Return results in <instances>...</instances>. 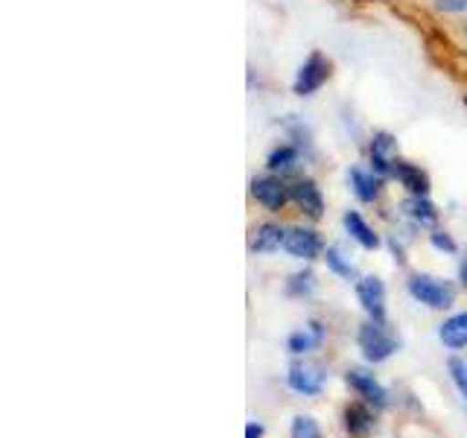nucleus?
<instances>
[{"label":"nucleus","instance_id":"f257e3e1","mask_svg":"<svg viewBox=\"0 0 467 438\" xmlns=\"http://www.w3.org/2000/svg\"><path fill=\"white\" fill-rule=\"evenodd\" d=\"M409 296H412L418 304L430 307V310H450L456 304V287L438 275H427V272H415L406 281Z\"/></svg>","mask_w":467,"mask_h":438},{"label":"nucleus","instance_id":"f03ea898","mask_svg":"<svg viewBox=\"0 0 467 438\" xmlns=\"http://www.w3.org/2000/svg\"><path fill=\"white\" fill-rule=\"evenodd\" d=\"M357 342H359V350L362 357L368 362H386L394 350H398V336L389 330L386 321H374L368 318L365 325H359V333H357Z\"/></svg>","mask_w":467,"mask_h":438},{"label":"nucleus","instance_id":"7ed1b4c3","mask_svg":"<svg viewBox=\"0 0 467 438\" xmlns=\"http://www.w3.org/2000/svg\"><path fill=\"white\" fill-rule=\"evenodd\" d=\"M330 79V58L325 53H310L304 58V62L298 65L296 70V79H292V94L306 99V97H316L321 88H325V82Z\"/></svg>","mask_w":467,"mask_h":438},{"label":"nucleus","instance_id":"20e7f679","mask_svg":"<svg viewBox=\"0 0 467 438\" xmlns=\"http://www.w3.org/2000/svg\"><path fill=\"white\" fill-rule=\"evenodd\" d=\"M248 193L252 199L260 204V208L266 211H284L289 199V184L284 182V175H275V172H263V175H254L252 182H248Z\"/></svg>","mask_w":467,"mask_h":438},{"label":"nucleus","instance_id":"39448f33","mask_svg":"<svg viewBox=\"0 0 467 438\" xmlns=\"http://www.w3.org/2000/svg\"><path fill=\"white\" fill-rule=\"evenodd\" d=\"M398 141H394L391 131H374L368 141V167L383 175V179H391L394 161H398Z\"/></svg>","mask_w":467,"mask_h":438},{"label":"nucleus","instance_id":"423d86ee","mask_svg":"<svg viewBox=\"0 0 467 438\" xmlns=\"http://www.w3.org/2000/svg\"><path fill=\"white\" fill-rule=\"evenodd\" d=\"M286 386L296 394H304V398H316L325 389V369L316 362H292L286 374Z\"/></svg>","mask_w":467,"mask_h":438},{"label":"nucleus","instance_id":"0eeeda50","mask_svg":"<svg viewBox=\"0 0 467 438\" xmlns=\"http://www.w3.org/2000/svg\"><path fill=\"white\" fill-rule=\"evenodd\" d=\"M284 252L289 257H298V260H316L318 255H325V240H321V234L316 228L296 225V228L286 231Z\"/></svg>","mask_w":467,"mask_h":438},{"label":"nucleus","instance_id":"6e6552de","mask_svg":"<svg viewBox=\"0 0 467 438\" xmlns=\"http://www.w3.org/2000/svg\"><path fill=\"white\" fill-rule=\"evenodd\" d=\"M345 383H348L350 389H354L368 406H374V409H386V406H389V391H386V386L379 383V380H377L371 371H365V369H350V371L345 374Z\"/></svg>","mask_w":467,"mask_h":438},{"label":"nucleus","instance_id":"1a4fd4ad","mask_svg":"<svg viewBox=\"0 0 467 438\" xmlns=\"http://www.w3.org/2000/svg\"><path fill=\"white\" fill-rule=\"evenodd\" d=\"M357 298L362 310L374 321H386V284L377 275H365L357 281Z\"/></svg>","mask_w":467,"mask_h":438},{"label":"nucleus","instance_id":"9d476101","mask_svg":"<svg viewBox=\"0 0 467 438\" xmlns=\"http://www.w3.org/2000/svg\"><path fill=\"white\" fill-rule=\"evenodd\" d=\"M348 187L359 202L371 204V202H377L379 196H383V175H377L371 167L354 164L348 170Z\"/></svg>","mask_w":467,"mask_h":438},{"label":"nucleus","instance_id":"9b49d317","mask_svg":"<svg viewBox=\"0 0 467 438\" xmlns=\"http://www.w3.org/2000/svg\"><path fill=\"white\" fill-rule=\"evenodd\" d=\"M289 199L296 202L310 219L325 216V196H321V187L313 179H296V182H292L289 184Z\"/></svg>","mask_w":467,"mask_h":438},{"label":"nucleus","instance_id":"f8f14e48","mask_svg":"<svg viewBox=\"0 0 467 438\" xmlns=\"http://www.w3.org/2000/svg\"><path fill=\"white\" fill-rule=\"evenodd\" d=\"M391 179L398 182L409 196H430V175L427 170H420L412 161H403L398 158L394 161V170H391Z\"/></svg>","mask_w":467,"mask_h":438},{"label":"nucleus","instance_id":"ddd939ff","mask_svg":"<svg viewBox=\"0 0 467 438\" xmlns=\"http://www.w3.org/2000/svg\"><path fill=\"white\" fill-rule=\"evenodd\" d=\"M321 342H325V325H321L318 318H310L301 330L289 333L286 350L292 357H301V354H310V350H316Z\"/></svg>","mask_w":467,"mask_h":438},{"label":"nucleus","instance_id":"4468645a","mask_svg":"<svg viewBox=\"0 0 467 438\" xmlns=\"http://www.w3.org/2000/svg\"><path fill=\"white\" fill-rule=\"evenodd\" d=\"M342 225L348 231V237L354 240L357 245H362L365 252H377L379 248V234L365 223V216L359 211H345L342 214Z\"/></svg>","mask_w":467,"mask_h":438},{"label":"nucleus","instance_id":"2eb2a0df","mask_svg":"<svg viewBox=\"0 0 467 438\" xmlns=\"http://www.w3.org/2000/svg\"><path fill=\"white\" fill-rule=\"evenodd\" d=\"M286 231L289 228L277 225V223H260L252 231V243H248V248H252L254 255H272V252H277V248H284Z\"/></svg>","mask_w":467,"mask_h":438},{"label":"nucleus","instance_id":"dca6fc26","mask_svg":"<svg viewBox=\"0 0 467 438\" xmlns=\"http://www.w3.org/2000/svg\"><path fill=\"white\" fill-rule=\"evenodd\" d=\"M298 164H301V146L296 143H277L266 155V170L275 175H284V179L296 172Z\"/></svg>","mask_w":467,"mask_h":438},{"label":"nucleus","instance_id":"f3484780","mask_svg":"<svg viewBox=\"0 0 467 438\" xmlns=\"http://www.w3.org/2000/svg\"><path fill=\"white\" fill-rule=\"evenodd\" d=\"M438 339L450 350H462L467 348V313H452L438 325Z\"/></svg>","mask_w":467,"mask_h":438},{"label":"nucleus","instance_id":"a211bd4d","mask_svg":"<svg viewBox=\"0 0 467 438\" xmlns=\"http://www.w3.org/2000/svg\"><path fill=\"white\" fill-rule=\"evenodd\" d=\"M345 430L350 438H368L374 433V412L362 403L345 406Z\"/></svg>","mask_w":467,"mask_h":438},{"label":"nucleus","instance_id":"6ab92c4d","mask_svg":"<svg viewBox=\"0 0 467 438\" xmlns=\"http://www.w3.org/2000/svg\"><path fill=\"white\" fill-rule=\"evenodd\" d=\"M403 214L420 228H435V223H438V208L430 202V196H406Z\"/></svg>","mask_w":467,"mask_h":438},{"label":"nucleus","instance_id":"aec40b11","mask_svg":"<svg viewBox=\"0 0 467 438\" xmlns=\"http://www.w3.org/2000/svg\"><path fill=\"white\" fill-rule=\"evenodd\" d=\"M325 263H327V269L333 275L342 277V281H359V277H357V266L342 255L339 245H327L325 248Z\"/></svg>","mask_w":467,"mask_h":438},{"label":"nucleus","instance_id":"412c9836","mask_svg":"<svg viewBox=\"0 0 467 438\" xmlns=\"http://www.w3.org/2000/svg\"><path fill=\"white\" fill-rule=\"evenodd\" d=\"M316 272L313 269H301V272H292L289 275V281H286V296L289 298H306V296H313L316 292Z\"/></svg>","mask_w":467,"mask_h":438},{"label":"nucleus","instance_id":"4be33fe9","mask_svg":"<svg viewBox=\"0 0 467 438\" xmlns=\"http://www.w3.org/2000/svg\"><path fill=\"white\" fill-rule=\"evenodd\" d=\"M289 438H321V427L313 415H296L292 418Z\"/></svg>","mask_w":467,"mask_h":438},{"label":"nucleus","instance_id":"5701e85b","mask_svg":"<svg viewBox=\"0 0 467 438\" xmlns=\"http://www.w3.org/2000/svg\"><path fill=\"white\" fill-rule=\"evenodd\" d=\"M450 377H452V383H456V389H459V394L464 398V403H467V362L464 360H459V357H452L450 360Z\"/></svg>","mask_w":467,"mask_h":438},{"label":"nucleus","instance_id":"b1692460","mask_svg":"<svg viewBox=\"0 0 467 438\" xmlns=\"http://www.w3.org/2000/svg\"><path fill=\"white\" fill-rule=\"evenodd\" d=\"M430 243H432V248H438V252H444V255H456V252H459L456 240H452L450 234H447V231H441V228H432Z\"/></svg>","mask_w":467,"mask_h":438},{"label":"nucleus","instance_id":"393cba45","mask_svg":"<svg viewBox=\"0 0 467 438\" xmlns=\"http://www.w3.org/2000/svg\"><path fill=\"white\" fill-rule=\"evenodd\" d=\"M435 6L441 9V12L459 15V12H467V0H435Z\"/></svg>","mask_w":467,"mask_h":438},{"label":"nucleus","instance_id":"a878e982","mask_svg":"<svg viewBox=\"0 0 467 438\" xmlns=\"http://www.w3.org/2000/svg\"><path fill=\"white\" fill-rule=\"evenodd\" d=\"M245 438H263V423H257V421H252L245 427Z\"/></svg>","mask_w":467,"mask_h":438},{"label":"nucleus","instance_id":"bb28decb","mask_svg":"<svg viewBox=\"0 0 467 438\" xmlns=\"http://www.w3.org/2000/svg\"><path fill=\"white\" fill-rule=\"evenodd\" d=\"M459 277H462V287L467 289V257L462 260V266H459Z\"/></svg>","mask_w":467,"mask_h":438},{"label":"nucleus","instance_id":"cd10ccee","mask_svg":"<svg viewBox=\"0 0 467 438\" xmlns=\"http://www.w3.org/2000/svg\"><path fill=\"white\" fill-rule=\"evenodd\" d=\"M464 36H467V24H464Z\"/></svg>","mask_w":467,"mask_h":438}]
</instances>
